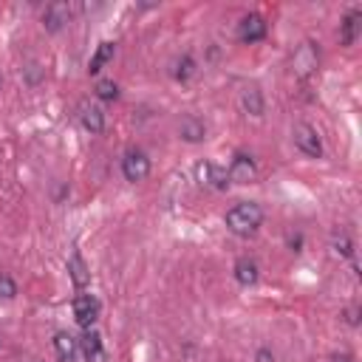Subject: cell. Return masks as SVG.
<instances>
[{
	"label": "cell",
	"instance_id": "1",
	"mask_svg": "<svg viewBox=\"0 0 362 362\" xmlns=\"http://www.w3.org/2000/svg\"><path fill=\"white\" fill-rule=\"evenodd\" d=\"M223 223L232 235L238 238H249L260 229L263 223V206L255 204V201H238L226 215H223Z\"/></svg>",
	"mask_w": 362,
	"mask_h": 362
},
{
	"label": "cell",
	"instance_id": "2",
	"mask_svg": "<svg viewBox=\"0 0 362 362\" xmlns=\"http://www.w3.org/2000/svg\"><path fill=\"white\" fill-rule=\"evenodd\" d=\"M317 65H320V48H317V42L305 40L303 45H297V51H294V57H291V71H294V76L305 79V76H311V74L317 71Z\"/></svg>",
	"mask_w": 362,
	"mask_h": 362
},
{
	"label": "cell",
	"instance_id": "3",
	"mask_svg": "<svg viewBox=\"0 0 362 362\" xmlns=\"http://www.w3.org/2000/svg\"><path fill=\"white\" fill-rule=\"evenodd\" d=\"M291 139H294V147H297L300 153H305L308 158H320V156H322V141H320V133H317L311 124L297 122V124L291 127Z\"/></svg>",
	"mask_w": 362,
	"mask_h": 362
},
{
	"label": "cell",
	"instance_id": "4",
	"mask_svg": "<svg viewBox=\"0 0 362 362\" xmlns=\"http://www.w3.org/2000/svg\"><path fill=\"white\" fill-rule=\"evenodd\" d=\"M122 175H124L127 181H133V184L144 181V178L150 175V158H147V153L139 150V147H130V150L122 156Z\"/></svg>",
	"mask_w": 362,
	"mask_h": 362
},
{
	"label": "cell",
	"instance_id": "5",
	"mask_svg": "<svg viewBox=\"0 0 362 362\" xmlns=\"http://www.w3.org/2000/svg\"><path fill=\"white\" fill-rule=\"evenodd\" d=\"M226 178L232 184H252L257 178V164L249 153H235L229 167H226Z\"/></svg>",
	"mask_w": 362,
	"mask_h": 362
},
{
	"label": "cell",
	"instance_id": "6",
	"mask_svg": "<svg viewBox=\"0 0 362 362\" xmlns=\"http://www.w3.org/2000/svg\"><path fill=\"white\" fill-rule=\"evenodd\" d=\"M195 181L201 187H209V189H226L229 187V178H226V167L215 164V161H198L195 164Z\"/></svg>",
	"mask_w": 362,
	"mask_h": 362
},
{
	"label": "cell",
	"instance_id": "7",
	"mask_svg": "<svg viewBox=\"0 0 362 362\" xmlns=\"http://www.w3.org/2000/svg\"><path fill=\"white\" fill-rule=\"evenodd\" d=\"M71 3H65V0H54V3H48L45 6V11H42V28L48 31V34H57V31H62L65 25H68V20H71Z\"/></svg>",
	"mask_w": 362,
	"mask_h": 362
},
{
	"label": "cell",
	"instance_id": "8",
	"mask_svg": "<svg viewBox=\"0 0 362 362\" xmlns=\"http://www.w3.org/2000/svg\"><path fill=\"white\" fill-rule=\"evenodd\" d=\"M74 320L82 328H93V322L99 320V300L93 294H76L74 297Z\"/></svg>",
	"mask_w": 362,
	"mask_h": 362
},
{
	"label": "cell",
	"instance_id": "9",
	"mask_svg": "<svg viewBox=\"0 0 362 362\" xmlns=\"http://www.w3.org/2000/svg\"><path fill=\"white\" fill-rule=\"evenodd\" d=\"M266 31H269V25H266V20L260 17V14H246L240 23H238V37H240V42H260L263 37H266Z\"/></svg>",
	"mask_w": 362,
	"mask_h": 362
},
{
	"label": "cell",
	"instance_id": "10",
	"mask_svg": "<svg viewBox=\"0 0 362 362\" xmlns=\"http://www.w3.org/2000/svg\"><path fill=\"white\" fill-rule=\"evenodd\" d=\"M79 351H82L85 362H105L107 359L105 345H102V334L96 328H85V334L79 339Z\"/></svg>",
	"mask_w": 362,
	"mask_h": 362
},
{
	"label": "cell",
	"instance_id": "11",
	"mask_svg": "<svg viewBox=\"0 0 362 362\" xmlns=\"http://www.w3.org/2000/svg\"><path fill=\"white\" fill-rule=\"evenodd\" d=\"M359 31H362V8H351L339 23V42L342 45H354Z\"/></svg>",
	"mask_w": 362,
	"mask_h": 362
},
{
	"label": "cell",
	"instance_id": "12",
	"mask_svg": "<svg viewBox=\"0 0 362 362\" xmlns=\"http://www.w3.org/2000/svg\"><path fill=\"white\" fill-rule=\"evenodd\" d=\"M54 354L59 362H74L76 354H79V339L68 331H57L54 334Z\"/></svg>",
	"mask_w": 362,
	"mask_h": 362
},
{
	"label": "cell",
	"instance_id": "13",
	"mask_svg": "<svg viewBox=\"0 0 362 362\" xmlns=\"http://www.w3.org/2000/svg\"><path fill=\"white\" fill-rule=\"evenodd\" d=\"M240 107H243V113H249V116H263V110H266V102H263V93H260V88L257 85H246L243 90H240Z\"/></svg>",
	"mask_w": 362,
	"mask_h": 362
},
{
	"label": "cell",
	"instance_id": "14",
	"mask_svg": "<svg viewBox=\"0 0 362 362\" xmlns=\"http://www.w3.org/2000/svg\"><path fill=\"white\" fill-rule=\"evenodd\" d=\"M178 136L184 141H189V144H198V141L206 139V124L198 116H184L181 124H178Z\"/></svg>",
	"mask_w": 362,
	"mask_h": 362
},
{
	"label": "cell",
	"instance_id": "15",
	"mask_svg": "<svg viewBox=\"0 0 362 362\" xmlns=\"http://www.w3.org/2000/svg\"><path fill=\"white\" fill-rule=\"evenodd\" d=\"M232 274H235V280L240 286H255L257 277H260V269H257V263L252 257H238L235 266H232Z\"/></svg>",
	"mask_w": 362,
	"mask_h": 362
},
{
	"label": "cell",
	"instance_id": "16",
	"mask_svg": "<svg viewBox=\"0 0 362 362\" xmlns=\"http://www.w3.org/2000/svg\"><path fill=\"white\" fill-rule=\"evenodd\" d=\"M79 122H82V127L88 130V133H102L105 130V113H102V107H96V105H82L79 107Z\"/></svg>",
	"mask_w": 362,
	"mask_h": 362
},
{
	"label": "cell",
	"instance_id": "17",
	"mask_svg": "<svg viewBox=\"0 0 362 362\" xmlns=\"http://www.w3.org/2000/svg\"><path fill=\"white\" fill-rule=\"evenodd\" d=\"M68 274H71V280H74L76 288H85L90 283V269H88V263H85V257L79 252H74L68 257Z\"/></svg>",
	"mask_w": 362,
	"mask_h": 362
},
{
	"label": "cell",
	"instance_id": "18",
	"mask_svg": "<svg viewBox=\"0 0 362 362\" xmlns=\"http://www.w3.org/2000/svg\"><path fill=\"white\" fill-rule=\"evenodd\" d=\"M113 54H116V42H110V40L99 42L96 51H93V57H90V62H88V74H99L113 59Z\"/></svg>",
	"mask_w": 362,
	"mask_h": 362
},
{
	"label": "cell",
	"instance_id": "19",
	"mask_svg": "<svg viewBox=\"0 0 362 362\" xmlns=\"http://www.w3.org/2000/svg\"><path fill=\"white\" fill-rule=\"evenodd\" d=\"M195 59L189 57V54H181L175 62H173V79L175 82H187V79H192V74H195Z\"/></svg>",
	"mask_w": 362,
	"mask_h": 362
},
{
	"label": "cell",
	"instance_id": "20",
	"mask_svg": "<svg viewBox=\"0 0 362 362\" xmlns=\"http://www.w3.org/2000/svg\"><path fill=\"white\" fill-rule=\"evenodd\" d=\"M331 249H334V255H339V257H354V240H351L345 232H334V235H331Z\"/></svg>",
	"mask_w": 362,
	"mask_h": 362
},
{
	"label": "cell",
	"instance_id": "21",
	"mask_svg": "<svg viewBox=\"0 0 362 362\" xmlns=\"http://www.w3.org/2000/svg\"><path fill=\"white\" fill-rule=\"evenodd\" d=\"M93 90H96V96H99L102 102H113V99H119V85H116L113 79H99Z\"/></svg>",
	"mask_w": 362,
	"mask_h": 362
},
{
	"label": "cell",
	"instance_id": "22",
	"mask_svg": "<svg viewBox=\"0 0 362 362\" xmlns=\"http://www.w3.org/2000/svg\"><path fill=\"white\" fill-rule=\"evenodd\" d=\"M23 74H25V82H28V85H40V82L45 79V68H42L40 62H28V65L23 68Z\"/></svg>",
	"mask_w": 362,
	"mask_h": 362
},
{
	"label": "cell",
	"instance_id": "23",
	"mask_svg": "<svg viewBox=\"0 0 362 362\" xmlns=\"http://www.w3.org/2000/svg\"><path fill=\"white\" fill-rule=\"evenodd\" d=\"M17 297V283L8 274H0V300H14Z\"/></svg>",
	"mask_w": 362,
	"mask_h": 362
},
{
	"label": "cell",
	"instance_id": "24",
	"mask_svg": "<svg viewBox=\"0 0 362 362\" xmlns=\"http://www.w3.org/2000/svg\"><path fill=\"white\" fill-rule=\"evenodd\" d=\"M345 322L348 325H359V308L354 305V308H345Z\"/></svg>",
	"mask_w": 362,
	"mask_h": 362
},
{
	"label": "cell",
	"instance_id": "25",
	"mask_svg": "<svg viewBox=\"0 0 362 362\" xmlns=\"http://www.w3.org/2000/svg\"><path fill=\"white\" fill-rule=\"evenodd\" d=\"M331 362H354V354L351 351H334L331 354Z\"/></svg>",
	"mask_w": 362,
	"mask_h": 362
},
{
	"label": "cell",
	"instance_id": "26",
	"mask_svg": "<svg viewBox=\"0 0 362 362\" xmlns=\"http://www.w3.org/2000/svg\"><path fill=\"white\" fill-rule=\"evenodd\" d=\"M288 246H291V252H300V249H303V235H300V232L288 235Z\"/></svg>",
	"mask_w": 362,
	"mask_h": 362
},
{
	"label": "cell",
	"instance_id": "27",
	"mask_svg": "<svg viewBox=\"0 0 362 362\" xmlns=\"http://www.w3.org/2000/svg\"><path fill=\"white\" fill-rule=\"evenodd\" d=\"M255 362H274V354H272L269 348H260V351L255 354Z\"/></svg>",
	"mask_w": 362,
	"mask_h": 362
},
{
	"label": "cell",
	"instance_id": "28",
	"mask_svg": "<svg viewBox=\"0 0 362 362\" xmlns=\"http://www.w3.org/2000/svg\"><path fill=\"white\" fill-rule=\"evenodd\" d=\"M31 362H37V359H31Z\"/></svg>",
	"mask_w": 362,
	"mask_h": 362
},
{
	"label": "cell",
	"instance_id": "29",
	"mask_svg": "<svg viewBox=\"0 0 362 362\" xmlns=\"http://www.w3.org/2000/svg\"><path fill=\"white\" fill-rule=\"evenodd\" d=\"M0 85H3V79H0Z\"/></svg>",
	"mask_w": 362,
	"mask_h": 362
}]
</instances>
